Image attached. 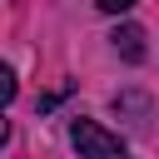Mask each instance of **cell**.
<instances>
[{
	"instance_id": "1",
	"label": "cell",
	"mask_w": 159,
	"mask_h": 159,
	"mask_svg": "<svg viewBox=\"0 0 159 159\" xmlns=\"http://www.w3.org/2000/svg\"><path fill=\"white\" fill-rule=\"evenodd\" d=\"M70 139H75L80 159H124V139L109 134V129L94 124V119H75V124H70Z\"/></svg>"
},
{
	"instance_id": "2",
	"label": "cell",
	"mask_w": 159,
	"mask_h": 159,
	"mask_svg": "<svg viewBox=\"0 0 159 159\" xmlns=\"http://www.w3.org/2000/svg\"><path fill=\"white\" fill-rule=\"evenodd\" d=\"M109 40H114V50H119L129 65H139V60H144V30H139V25H119Z\"/></svg>"
},
{
	"instance_id": "3",
	"label": "cell",
	"mask_w": 159,
	"mask_h": 159,
	"mask_svg": "<svg viewBox=\"0 0 159 159\" xmlns=\"http://www.w3.org/2000/svg\"><path fill=\"white\" fill-rule=\"evenodd\" d=\"M10 99H15V75H10L5 65H0V109H5Z\"/></svg>"
},
{
	"instance_id": "4",
	"label": "cell",
	"mask_w": 159,
	"mask_h": 159,
	"mask_svg": "<svg viewBox=\"0 0 159 159\" xmlns=\"http://www.w3.org/2000/svg\"><path fill=\"white\" fill-rule=\"evenodd\" d=\"M104 15H124V10H134V0H94Z\"/></svg>"
},
{
	"instance_id": "5",
	"label": "cell",
	"mask_w": 159,
	"mask_h": 159,
	"mask_svg": "<svg viewBox=\"0 0 159 159\" xmlns=\"http://www.w3.org/2000/svg\"><path fill=\"white\" fill-rule=\"evenodd\" d=\"M5 139H10V124H5V119H0V149H5Z\"/></svg>"
}]
</instances>
